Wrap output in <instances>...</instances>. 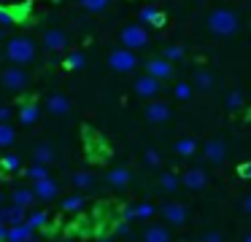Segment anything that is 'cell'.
<instances>
[{
	"label": "cell",
	"instance_id": "7402d4cb",
	"mask_svg": "<svg viewBox=\"0 0 251 242\" xmlns=\"http://www.w3.org/2000/svg\"><path fill=\"white\" fill-rule=\"evenodd\" d=\"M84 204H87V199L81 194H71V197H65L60 202V207H62V213H81Z\"/></svg>",
	"mask_w": 251,
	"mask_h": 242
},
{
	"label": "cell",
	"instance_id": "f1b7e54d",
	"mask_svg": "<svg viewBox=\"0 0 251 242\" xmlns=\"http://www.w3.org/2000/svg\"><path fill=\"white\" fill-rule=\"evenodd\" d=\"M195 151H197V140L195 137H181L178 143H176V154L184 156V159H189Z\"/></svg>",
	"mask_w": 251,
	"mask_h": 242
},
{
	"label": "cell",
	"instance_id": "bcb514c9",
	"mask_svg": "<svg viewBox=\"0 0 251 242\" xmlns=\"http://www.w3.org/2000/svg\"><path fill=\"white\" fill-rule=\"evenodd\" d=\"M3 32H6V27H3V24H0V41H3Z\"/></svg>",
	"mask_w": 251,
	"mask_h": 242
},
{
	"label": "cell",
	"instance_id": "8d00e7d4",
	"mask_svg": "<svg viewBox=\"0 0 251 242\" xmlns=\"http://www.w3.org/2000/svg\"><path fill=\"white\" fill-rule=\"evenodd\" d=\"M25 175H27L30 180H38V177H46V175H49V170H46V164H38V161H33V167H30Z\"/></svg>",
	"mask_w": 251,
	"mask_h": 242
},
{
	"label": "cell",
	"instance_id": "9c48e42d",
	"mask_svg": "<svg viewBox=\"0 0 251 242\" xmlns=\"http://www.w3.org/2000/svg\"><path fill=\"white\" fill-rule=\"evenodd\" d=\"M202 156H205L211 164H222L227 159V143L222 137H211L205 145H202Z\"/></svg>",
	"mask_w": 251,
	"mask_h": 242
},
{
	"label": "cell",
	"instance_id": "7c38bea8",
	"mask_svg": "<svg viewBox=\"0 0 251 242\" xmlns=\"http://www.w3.org/2000/svg\"><path fill=\"white\" fill-rule=\"evenodd\" d=\"M146 73L159 78V81H168V78H173V62L165 57H154L146 62Z\"/></svg>",
	"mask_w": 251,
	"mask_h": 242
},
{
	"label": "cell",
	"instance_id": "30bf717a",
	"mask_svg": "<svg viewBox=\"0 0 251 242\" xmlns=\"http://www.w3.org/2000/svg\"><path fill=\"white\" fill-rule=\"evenodd\" d=\"M143 116H146L149 124H165L170 118V105L162 100H151L146 105V110H143Z\"/></svg>",
	"mask_w": 251,
	"mask_h": 242
},
{
	"label": "cell",
	"instance_id": "484cf974",
	"mask_svg": "<svg viewBox=\"0 0 251 242\" xmlns=\"http://www.w3.org/2000/svg\"><path fill=\"white\" fill-rule=\"evenodd\" d=\"M84 65H87L84 51H68L65 59H62V67H65V70H81Z\"/></svg>",
	"mask_w": 251,
	"mask_h": 242
},
{
	"label": "cell",
	"instance_id": "5b68a950",
	"mask_svg": "<svg viewBox=\"0 0 251 242\" xmlns=\"http://www.w3.org/2000/svg\"><path fill=\"white\" fill-rule=\"evenodd\" d=\"M0 84L11 91H19L30 84V73L25 70V65H11V67H6L0 73Z\"/></svg>",
	"mask_w": 251,
	"mask_h": 242
},
{
	"label": "cell",
	"instance_id": "4316f807",
	"mask_svg": "<svg viewBox=\"0 0 251 242\" xmlns=\"http://www.w3.org/2000/svg\"><path fill=\"white\" fill-rule=\"evenodd\" d=\"M14 140H17V129H14L8 121H0V148L14 145Z\"/></svg>",
	"mask_w": 251,
	"mask_h": 242
},
{
	"label": "cell",
	"instance_id": "4dcf8cb0",
	"mask_svg": "<svg viewBox=\"0 0 251 242\" xmlns=\"http://www.w3.org/2000/svg\"><path fill=\"white\" fill-rule=\"evenodd\" d=\"M224 105H227V110H240V108L246 105V97H243V91H229L227 97H224Z\"/></svg>",
	"mask_w": 251,
	"mask_h": 242
},
{
	"label": "cell",
	"instance_id": "603a6c76",
	"mask_svg": "<svg viewBox=\"0 0 251 242\" xmlns=\"http://www.w3.org/2000/svg\"><path fill=\"white\" fill-rule=\"evenodd\" d=\"M11 202L22 204V207H33L38 199H35V191H33V186H30V188H17V191L11 194Z\"/></svg>",
	"mask_w": 251,
	"mask_h": 242
},
{
	"label": "cell",
	"instance_id": "d590c367",
	"mask_svg": "<svg viewBox=\"0 0 251 242\" xmlns=\"http://www.w3.org/2000/svg\"><path fill=\"white\" fill-rule=\"evenodd\" d=\"M0 167H3L6 172H17L19 167H22V161H19L17 154H6L3 159H0Z\"/></svg>",
	"mask_w": 251,
	"mask_h": 242
},
{
	"label": "cell",
	"instance_id": "83f0119b",
	"mask_svg": "<svg viewBox=\"0 0 251 242\" xmlns=\"http://www.w3.org/2000/svg\"><path fill=\"white\" fill-rule=\"evenodd\" d=\"M178 186H181V177L176 175V172H162V175H159V188H162V191L173 194Z\"/></svg>",
	"mask_w": 251,
	"mask_h": 242
},
{
	"label": "cell",
	"instance_id": "3957f363",
	"mask_svg": "<svg viewBox=\"0 0 251 242\" xmlns=\"http://www.w3.org/2000/svg\"><path fill=\"white\" fill-rule=\"evenodd\" d=\"M108 67L114 73H132L138 67V54L127 46H119L108 54Z\"/></svg>",
	"mask_w": 251,
	"mask_h": 242
},
{
	"label": "cell",
	"instance_id": "ba28073f",
	"mask_svg": "<svg viewBox=\"0 0 251 242\" xmlns=\"http://www.w3.org/2000/svg\"><path fill=\"white\" fill-rule=\"evenodd\" d=\"M159 86H162V81L154 78V75L143 73L135 78V94L141 97V100H154V97L159 94Z\"/></svg>",
	"mask_w": 251,
	"mask_h": 242
},
{
	"label": "cell",
	"instance_id": "7a4b0ae2",
	"mask_svg": "<svg viewBox=\"0 0 251 242\" xmlns=\"http://www.w3.org/2000/svg\"><path fill=\"white\" fill-rule=\"evenodd\" d=\"M35 54L38 51H35L33 38L17 35L6 43V57H8V62H14V65H30L35 59Z\"/></svg>",
	"mask_w": 251,
	"mask_h": 242
},
{
	"label": "cell",
	"instance_id": "836d02e7",
	"mask_svg": "<svg viewBox=\"0 0 251 242\" xmlns=\"http://www.w3.org/2000/svg\"><path fill=\"white\" fill-rule=\"evenodd\" d=\"M195 86H197V89H202V91H208L213 86V75L208 73V70H197V73H195Z\"/></svg>",
	"mask_w": 251,
	"mask_h": 242
},
{
	"label": "cell",
	"instance_id": "c3c4849f",
	"mask_svg": "<svg viewBox=\"0 0 251 242\" xmlns=\"http://www.w3.org/2000/svg\"><path fill=\"white\" fill-rule=\"evenodd\" d=\"M0 202H3V191H0Z\"/></svg>",
	"mask_w": 251,
	"mask_h": 242
},
{
	"label": "cell",
	"instance_id": "52a82bcc",
	"mask_svg": "<svg viewBox=\"0 0 251 242\" xmlns=\"http://www.w3.org/2000/svg\"><path fill=\"white\" fill-rule=\"evenodd\" d=\"M33 191H35V199H38V202H51V199L60 197V186H57V180L51 175L33 180Z\"/></svg>",
	"mask_w": 251,
	"mask_h": 242
},
{
	"label": "cell",
	"instance_id": "8fae6325",
	"mask_svg": "<svg viewBox=\"0 0 251 242\" xmlns=\"http://www.w3.org/2000/svg\"><path fill=\"white\" fill-rule=\"evenodd\" d=\"M181 186H186L189 191H202V188L208 186V172L202 170V167H192V170L184 172V177H181Z\"/></svg>",
	"mask_w": 251,
	"mask_h": 242
},
{
	"label": "cell",
	"instance_id": "f546056e",
	"mask_svg": "<svg viewBox=\"0 0 251 242\" xmlns=\"http://www.w3.org/2000/svg\"><path fill=\"white\" fill-rule=\"evenodd\" d=\"M78 5H81L84 11H89V14H103L111 5V0H78Z\"/></svg>",
	"mask_w": 251,
	"mask_h": 242
},
{
	"label": "cell",
	"instance_id": "d6986e66",
	"mask_svg": "<svg viewBox=\"0 0 251 242\" xmlns=\"http://www.w3.org/2000/svg\"><path fill=\"white\" fill-rule=\"evenodd\" d=\"M38 116H41V110H38V105H35V102H22V105H19V110H17V118H19V124H22V127H33V124L38 121Z\"/></svg>",
	"mask_w": 251,
	"mask_h": 242
},
{
	"label": "cell",
	"instance_id": "8992f818",
	"mask_svg": "<svg viewBox=\"0 0 251 242\" xmlns=\"http://www.w3.org/2000/svg\"><path fill=\"white\" fill-rule=\"evenodd\" d=\"M159 213H162V220L168 226H184L186 218H189V210H186V204H181V202H165Z\"/></svg>",
	"mask_w": 251,
	"mask_h": 242
},
{
	"label": "cell",
	"instance_id": "ee69618b",
	"mask_svg": "<svg viewBox=\"0 0 251 242\" xmlns=\"http://www.w3.org/2000/svg\"><path fill=\"white\" fill-rule=\"evenodd\" d=\"M243 210H246V213H249V215H251V194H249V197H246V199H243Z\"/></svg>",
	"mask_w": 251,
	"mask_h": 242
},
{
	"label": "cell",
	"instance_id": "ac0fdd59",
	"mask_svg": "<svg viewBox=\"0 0 251 242\" xmlns=\"http://www.w3.org/2000/svg\"><path fill=\"white\" fill-rule=\"evenodd\" d=\"M138 19H141V24H146V27H162L165 24V14L157 8V5H146V8H141Z\"/></svg>",
	"mask_w": 251,
	"mask_h": 242
},
{
	"label": "cell",
	"instance_id": "e0dca14e",
	"mask_svg": "<svg viewBox=\"0 0 251 242\" xmlns=\"http://www.w3.org/2000/svg\"><path fill=\"white\" fill-rule=\"evenodd\" d=\"M132 180V172L127 170V167H114V170L105 172V183H108L111 188H116V191H122V188H127Z\"/></svg>",
	"mask_w": 251,
	"mask_h": 242
},
{
	"label": "cell",
	"instance_id": "ab89813d",
	"mask_svg": "<svg viewBox=\"0 0 251 242\" xmlns=\"http://www.w3.org/2000/svg\"><path fill=\"white\" fill-rule=\"evenodd\" d=\"M14 116H17V113H14L11 105H0V121H11Z\"/></svg>",
	"mask_w": 251,
	"mask_h": 242
},
{
	"label": "cell",
	"instance_id": "2e32d148",
	"mask_svg": "<svg viewBox=\"0 0 251 242\" xmlns=\"http://www.w3.org/2000/svg\"><path fill=\"white\" fill-rule=\"evenodd\" d=\"M154 213H157V207L151 202H138V204L125 207V220H149L154 218Z\"/></svg>",
	"mask_w": 251,
	"mask_h": 242
},
{
	"label": "cell",
	"instance_id": "f6af8a7d",
	"mask_svg": "<svg viewBox=\"0 0 251 242\" xmlns=\"http://www.w3.org/2000/svg\"><path fill=\"white\" fill-rule=\"evenodd\" d=\"M6 231H8V229H6V223H0V242L6 240Z\"/></svg>",
	"mask_w": 251,
	"mask_h": 242
},
{
	"label": "cell",
	"instance_id": "9a60e30c",
	"mask_svg": "<svg viewBox=\"0 0 251 242\" xmlns=\"http://www.w3.org/2000/svg\"><path fill=\"white\" fill-rule=\"evenodd\" d=\"M44 46H46V51L60 54V51H65V48H68V35L62 30H57V27H51V30L44 32Z\"/></svg>",
	"mask_w": 251,
	"mask_h": 242
},
{
	"label": "cell",
	"instance_id": "f907efd6",
	"mask_svg": "<svg viewBox=\"0 0 251 242\" xmlns=\"http://www.w3.org/2000/svg\"><path fill=\"white\" fill-rule=\"evenodd\" d=\"M0 3H3V0H0Z\"/></svg>",
	"mask_w": 251,
	"mask_h": 242
},
{
	"label": "cell",
	"instance_id": "44dd1931",
	"mask_svg": "<svg viewBox=\"0 0 251 242\" xmlns=\"http://www.w3.org/2000/svg\"><path fill=\"white\" fill-rule=\"evenodd\" d=\"M143 240L146 242H168L170 240V229L162 226V223H154V226H149V229L143 231Z\"/></svg>",
	"mask_w": 251,
	"mask_h": 242
},
{
	"label": "cell",
	"instance_id": "4fadbf2b",
	"mask_svg": "<svg viewBox=\"0 0 251 242\" xmlns=\"http://www.w3.org/2000/svg\"><path fill=\"white\" fill-rule=\"evenodd\" d=\"M71 100H68V94H62V91H54V94H49V100H46V110L51 113V116L62 118L71 113Z\"/></svg>",
	"mask_w": 251,
	"mask_h": 242
},
{
	"label": "cell",
	"instance_id": "f35d334b",
	"mask_svg": "<svg viewBox=\"0 0 251 242\" xmlns=\"http://www.w3.org/2000/svg\"><path fill=\"white\" fill-rule=\"evenodd\" d=\"M14 22H17V16H14L11 8H0V24H3V27H11Z\"/></svg>",
	"mask_w": 251,
	"mask_h": 242
},
{
	"label": "cell",
	"instance_id": "7bdbcfd3",
	"mask_svg": "<svg viewBox=\"0 0 251 242\" xmlns=\"http://www.w3.org/2000/svg\"><path fill=\"white\" fill-rule=\"evenodd\" d=\"M240 175H243L246 180H251V161H246V164L240 167Z\"/></svg>",
	"mask_w": 251,
	"mask_h": 242
},
{
	"label": "cell",
	"instance_id": "d6a6232c",
	"mask_svg": "<svg viewBox=\"0 0 251 242\" xmlns=\"http://www.w3.org/2000/svg\"><path fill=\"white\" fill-rule=\"evenodd\" d=\"M173 97H176L178 102L192 100V84H186V81H178V84L173 86Z\"/></svg>",
	"mask_w": 251,
	"mask_h": 242
},
{
	"label": "cell",
	"instance_id": "cb8c5ba5",
	"mask_svg": "<svg viewBox=\"0 0 251 242\" xmlns=\"http://www.w3.org/2000/svg\"><path fill=\"white\" fill-rule=\"evenodd\" d=\"M33 161H38V164H46V167H49L51 161H54V148H51V145H46V143L35 145V148H33Z\"/></svg>",
	"mask_w": 251,
	"mask_h": 242
},
{
	"label": "cell",
	"instance_id": "60d3db41",
	"mask_svg": "<svg viewBox=\"0 0 251 242\" xmlns=\"http://www.w3.org/2000/svg\"><path fill=\"white\" fill-rule=\"evenodd\" d=\"M114 234L116 237H130V220H122V223L114 229Z\"/></svg>",
	"mask_w": 251,
	"mask_h": 242
},
{
	"label": "cell",
	"instance_id": "74e56055",
	"mask_svg": "<svg viewBox=\"0 0 251 242\" xmlns=\"http://www.w3.org/2000/svg\"><path fill=\"white\" fill-rule=\"evenodd\" d=\"M143 161H146V167H159V161H162V156H159V151L149 148L146 154H143Z\"/></svg>",
	"mask_w": 251,
	"mask_h": 242
},
{
	"label": "cell",
	"instance_id": "7dc6e473",
	"mask_svg": "<svg viewBox=\"0 0 251 242\" xmlns=\"http://www.w3.org/2000/svg\"><path fill=\"white\" fill-rule=\"evenodd\" d=\"M243 240H246V242H251V231H249V234H246V237H243Z\"/></svg>",
	"mask_w": 251,
	"mask_h": 242
},
{
	"label": "cell",
	"instance_id": "b9f144b4",
	"mask_svg": "<svg viewBox=\"0 0 251 242\" xmlns=\"http://www.w3.org/2000/svg\"><path fill=\"white\" fill-rule=\"evenodd\" d=\"M202 240H205V242H219V240H222V231H205Z\"/></svg>",
	"mask_w": 251,
	"mask_h": 242
},
{
	"label": "cell",
	"instance_id": "681fc988",
	"mask_svg": "<svg viewBox=\"0 0 251 242\" xmlns=\"http://www.w3.org/2000/svg\"><path fill=\"white\" fill-rule=\"evenodd\" d=\"M0 223H3V213H0Z\"/></svg>",
	"mask_w": 251,
	"mask_h": 242
},
{
	"label": "cell",
	"instance_id": "e575fe53",
	"mask_svg": "<svg viewBox=\"0 0 251 242\" xmlns=\"http://www.w3.org/2000/svg\"><path fill=\"white\" fill-rule=\"evenodd\" d=\"M162 57L170 59V62H178V59H184V46H178V43H170V46L162 48Z\"/></svg>",
	"mask_w": 251,
	"mask_h": 242
},
{
	"label": "cell",
	"instance_id": "6da1fadb",
	"mask_svg": "<svg viewBox=\"0 0 251 242\" xmlns=\"http://www.w3.org/2000/svg\"><path fill=\"white\" fill-rule=\"evenodd\" d=\"M205 24H208V30H211V35H216V38H232V35H238V30H240L238 14H235L232 8H227V5H216V8L208 14Z\"/></svg>",
	"mask_w": 251,
	"mask_h": 242
},
{
	"label": "cell",
	"instance_id": "1f68e13d",
	"mask_svg": "<svg viewBox=\"0 0 251 242\" xmlns=\"http://www.w3.org/2000/svg\"><path fill=\"white\" fill-rule=\"evenodd\" d=\"M25 220H27V223L38 231V229H44V226L49 223V213H46V210H35V213H30Z\"/></svg>",
	"mask_w": 251,
	"mask_h": 242
},
{
	"label": "cell",
	"instance_id": "5bb4252c",
	"mask_svg": "<svg viewBox=\"0 0 251 242\" xmlns=\"http://www.w3.org/2000/svg\"><path fill=\"white\" fill-rule=\"evenodd\" d=\"M6 240H11V242H30V240H35V229L27 223V220H19V223H11V226H6Z\"/></svg>",
	"mask_w": 251,
	"mask_h": 242
},
{
	"label": "cell",
	"instance_id": "277c9868",
	"mask_svg": "<svg viewBox=\"0 0 251 242\" xmlns=\"http://www.w3.org/2000/svg\"><path fill=\"white\" fill-rule=\"evenodd\" d=\"M119 41H122V46L132 48V51H138V48L149 46V30H146V24H141V22H138V24L122 27Z\"/></svg>",
	"mask_w": 251,
	"mask_h": 242
},
{
	"label": "cell",
	"instance_id": "d4e9b609",
	"mask_svg": "<svg viewBox=\"0 0 251 242\" xmlns=\"http://www.w3.org/2000/svg\"><path fill=\"white\" fill-rule=\"evenodd\" d=\"M71 183L76 188H81V191H89V188L95 186V175H92V172H87V170H78V172H73Z\"/></svg>",
	"mask_w": 251,
	"mask_h": 242
},
{
	"label": "cell",
	"instance_id": "ffe728a7",
	"mask_svg": "<svg viewBox=\"0 0 251 242\" xmlns=\"http://www.w3.org/2000/svg\"><path fill=\"white\" fill-rule=\"evenodd\" d=\"M25 210H27V207H22V204H17V202L6 204V207H0V213H3V223L11 226V223L25 220V218H27V215H25Z\"/></svg>",
	"mask_w": 251,
	"mask_h": 242
}]
</instances>
